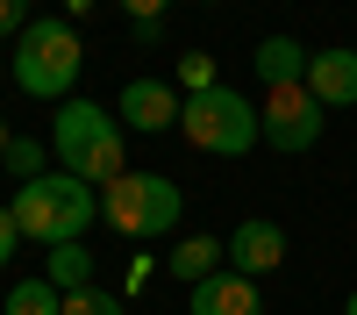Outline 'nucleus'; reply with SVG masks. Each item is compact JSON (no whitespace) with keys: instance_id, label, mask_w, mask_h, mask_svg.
Masks as SVG:
<instances>
[{"instance_id":"obj_1","label":"nucleus","mask_w":357,"mask_h":315,"mask_svg":"<svg viewBox=\"0 0 357 315\" xmlns=\"http://www.w3.org/2000/svg\"><path fill=\"white\" fill-rule=\"evenodd\" d=\"M50 158H57V172H79L86 186H114L129 172V129H122V115L100 108V101H57Z\"/></svg>"},{"instance_id":"obj_2","label":"nucleus","mask_w":357,"mask_h":315,"mask_svg":"<svg viewBox=\"0 0 357 315\" xmlns=\"http://www.w3.org/2000/svg\"><path fill=\"white\" fill-rule=\"evenodd\" d=\"M8 215H15V229L29 244H50V251L57 244H86V229L100 215V186H86L79 172H43V180L15 186Z\"/></svg>"},{"instance_id":"obj_3","label":"nucleus","mask_w":357,"mask_h":315,"mask_svg":"<svg viewBox=\"0 0 357 315\" xmlns=\"http://www.w3.org/2000/svg\"><path fill=\"white\" fill-rule=\"evenodd\" d=\"M86 72V43L72 22H29L15 36V86L36 101H72V79Z\"/></svg>"},{"instance_id":"obj_4","label":"nucleus","mask_w":357,"mask_h":315,"mask_svg":"<svg viewBox=\"0 0 357 315\" xmlns=\"http://www.w3.org/2000/svg\"><path fill=\"white\" fill-rule=\"evenodd\" d=\"M178 136L207 158H243L264 143L257 108L236 94V86H207V94H186V115H178Z\"/></svg>"},{"instance_id":"obj_5","label":"nucleus","mask_w":357,"mask_h":315,"mask_svg":"<svg viewBox=\"0 0 357 315\" xmlns=\"http://www.w3.org/2000/svg\"><path fill=\"white\" fill-rule=\"evenodd\" d=\"M100 215L122 229V237H172L178 215H186V193H178L165 172H122L114 186H100Z\"/></svg>"},{"instance_id":"obj_6","label":"nucleus","mask_w":357,"mask_h":315,"mask_svg":"<svg viewBox=\"0 0 357 315\" xmlns=\"http://www.w3.org/2000/svg\"><path fill=\"white\" fill-rule=\"evenodd\" d=\"M257 122H264V143H272V151L301 158V151H314V143H321L329 108H321V101L307 94V79H301V86H272L264 108H257Z\"/></svg>"},{"instance_id":"obj_7","label":"nucleus","mask_w":357,"mask_h":315,"mask_svg":"<svg viewBox=\"0 0 357 315\" xmlns=\"http://www.w3.org/2000/svg\"><path fill=\"white\" fill-rule=\"evenodd\" d=\"M114 115H122V129H136V136L178 129V115H186V101H178V79H129L122 101H114Z\"/></svg>"},{"instance_id":"obj_8","label":"nucleus","mask_w":357,"mask_h":315,"mask_svg":"<svg viewBox=\"0 0 357 315\" xmlns=\"http://www.w3.org/2000/svg\"><path fill=\"white\" fill-rule=\"evenodd\" d=\"M222 244H229V272H243V279H264V272L286 265V229L272 215L236 222V237H222Z\"/></svg>"},{"instance_id":"obj_9","label":"nucleus","mask_w":357,"mask_h":315,"mask_svg":"<svg viewBox=\"0 0 357 315\" xmlns=\"http://www.w3.org/2000/svg\"><path fill=\"white\" fill-rule=\"evenodd\" d=\"M307 94L321 108H357V50L350 43H329L307 57Z\"/></svg>"},{"instance_id":"obj_10","label":"nucleus","mask_w":357,"mask_h":315,"mask_svg":"<svg viewBox=\"0 0 357 315\" xmlns=\"http://www.w3.org/2000/svg\"><path fill=\"white\" fill-rule=\"evenodd\" d=\"M186 315H264V301H257V279H243V272H215V279H200V286H186Z\"/></svg>"},{"instance_id":"obj_11","label":"nucleus","mask_w":357,"mask_h":315,"mask_svg":"<svg viewBox=\"0 0 357 315\" xmlns=\"http://www.w3.org/2000/svg\"><path fill=\"white\" fill-rule=\"evenodd\" d=\"M229 265V244L222 237H207V229H200V237H178L172 251H165V272L178 279V286H200V279H215Z\"/></svg>"},{"instance_id":"obj_12","label":"nucleus","mask_w":357,"mask_h":315,"mask_svg":"<svg viewBox=\"0 0 357 315\" xmlns=\"http://www.w3.org/2000/svg\"><path fill=\"white\" fill-rule=\"evenodd\" d=\"M307 43L301 36H264L257 43V79H264V94H272V86H301L307 79Z\"/></svg>"},{"instance_id":"obj_13","label":"nucleus","mask_w":357,"mask_h":315,"mask_svg":"<svg viewBox=\"0 0 357 315\" xmlns=\"http://www.w3.org/2000/svg\"><path fill=\"white\" fill-rule=\"evenodd\" d=\"M43 279L57 286V294H79V286H93V251H86V244H57Z\"/></svg>"},{"instance_id":"obj_14","label":"nucleus","mask_w":357,"mask_h":315,"mask_svg":"<svg viewBox=\"0 0 357 315\" xmlns=\"http://www.w3.org/2000/svg\"><path fill=\"white\" fill-rule=\"evenodd\" d=\"M0 315H65V294H57L50 279H22L8 301H0Z\"/></svg>"},{"instance_id":"obj_15","label":"nucleus","mask_w":357,"mask_h":315,"mask_svg":"<svg viewBox=\"0 0 357 315\" xmlns=\"http://www.w3.org/2000/svg\"><path fill=\"white\" fill-rule=\"evenodd\" d=\"M0 165H8V172H15V180L29 186V180H43V172H50V151H43V143H36V136H15V143H8V151H0Z\"/></svg>"},{"instance_id":"obj_16","label":"nucleus","mask_w":357,"mask_h":315,"mask_svg":"<svg viewBox=\"0 0 357 315\" xmlns=\"http://www.w3.org/2000/svg\"><path fill=\"white\" fill-rule=\"evenodd\" d=\"M65 315H129V301L107 286H79V294H65Z\"/></svg>"},{"instance_id":"obj_17","label":"nucleus","mask_w":357,"mask_h":315,"mask_svg":"<svg viewBox=\"0 0 357 315\" xmlns=\"http://www.w3.org/2000/svg\"><path fill=\"white\" fill-rule=\"evenodd\" d=\"M178 86H186V94H207V86H222V72H215V57H207V50H186V57H178V72H172Z\"/></svg>"},{"instance_id":"obj_18","label":"nucleus","mask_w":357,"mask_h":315,"mask_svg":"<svg viewBox=\"0 0 357 315\" xmlns=\"http://www.w3.org/2000/svg\"><path fill=\"white\" fill-rule=\"evenodd\" d=\"M29 29V0H0V36H22Z\"/></svg>"},{"instance_id":"obj_19","label":"nucleus","mask_w":357,"mask_h":315,"mask_svg":"<svg viewBox=\"0 0 357 315\" xmlns=\"http://www.w3.org/2000/svg\"><path fill=\"white\" fill-rule=\"evenodd\" d=\"M165 8H172V0H122L129 22H165Z\"/></svg>"},{"instance_id":"obj_20","label":"nucleus","mask_w":357,"mask_h":315,"mask_svg":"<svg viewBox=\"0 0 357 315\" xmlns=\"http://www.w3.org/2000/svg\"><path fill=\"white\" fill-rule=\"evenodd\" d=\"M15 244H22V229H15V215H8V208H0V265L15 258Z\"/></svg>"},{"instance_id":"obj_21","label":"nucleus","mask_w":357,"mask_h":315,"mask_svg":"<svg viewBox=\"0 0 357 315\" xmlns=\"http://www.w3.org/2000/svg\"><path fill=\"white\" fill-rule=\"evenodd\" d=\"M129 36H136L143 50H151V43H165V22H129Z\"/></svg>"},{"instance_id":"obj_22","label":"nucleus","mask_w":357,"mask_h":315,"mask_svg":"<svg viewBox=\"0 0 357 315\" xmlns=\"http://www.w3.org/2000/svg\"><path fill=\"white\" fill-rule=\"evenodd\" d=\"M8 143H15V136H8V115H0V151H8Z\"/></svg>"},{"instance_id":"obj_23","label":"nucleus","mask_w":357,"mask_h":315,"mask_svg":"<svg viewBox=\"0 0 357 315\" xmlns=\"http://www.w3.org/2000/svg\"><path fill=\"white\" fill-rule=\"evenodd\" d=\"M343 315H357V286H350V301H343Z\"/></svg>"},{"instance_id":"obj_24","label":"nucleus","mask_w":357,"mask_h":315,"mask_svg":"<svg viewBox=\"0 0 357 315\" xmlns=\"http://www.w3.org/2000/svg\"><path fill=\"white\" fill-rule=\"evenodd\" d=\"M200 8H215V0H200Z\"/></svg>"}]
</instances>
